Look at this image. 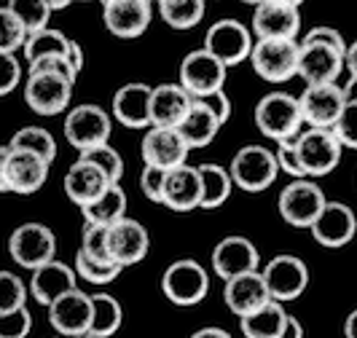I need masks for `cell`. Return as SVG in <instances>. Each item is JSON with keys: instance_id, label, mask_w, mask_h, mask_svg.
Masks as SVG:
<instances>
[{"instance_id": "obj_1", "label": "cell", "mask_w": 357, "mask_h": 338, "mask_svg": "<svg viewBox=\"0 0 357 338\" xmlns=\"http://www.w3.org/2000/svg\"><path fill=\"white\" fill-rule=\"evenodd\" d=\"M255 124L274 143H285L301 135V102L287 91H271L255 105Z\"/></svg>"}, {"instance_id": "obj_2", "label": "cell", "mask_w": 357, "mask_h": 338, "mask_svg": "<svg viewBox=\"0 0 357 338\" xmlns=\"http://www.w3.org/2000/svg\"><path fill=\"white\" fill-rule=\"evenodd\" d=\"M49 167L52 164L40 159L38 153L17 151V148L6 145L0 151V191L22 196L36 194L49 178Z\"/></svg>"}, {"instance_id": "obj_3", "label": "cell", "mask_w": 357, "mask_h": 338, "mask_svg": "<svg viewBox=\"0 0 357 338\" xmlns=\"http://www.w3.org/2000/svg\"><path fill=\"white\" fill-rule=\"evenodd\" d=\"M229 172H231L236 188H242L248 194H258V191H266L277 180L280 164H277L274 151H268L264 145H245L234 153Z\"/></svg>"}, {"instance_id": "obj_4", "label": "cell", "mask_w": 357, "mask_h": 338, "mask_svg": "<svg viewBox=\"0 0 357 338\" xmlns=\"http://www.w3.org/2000/svg\"><path fill=\"white\" fill-rule=\"evenodd\" d=\"M207 290H210V277L194 258H180L169 263L161 277V293L175 306H197L207 298Z\"/></svg>"}, {"instance_id": "obj_5", "label": "cell", "mask_w": 357, "mask_h": 338, "mask_svg": "<svg viewBox=\"0 0 357 338\" xmlns=\"http://www.w3.org/2000/svg\"><path fill=\"white\" fill-rule=\"evenodd\" d=\"M301 30V6L296 0H264L252 11L258 40H296Z\"/></svg>"}, {"instance_id": "obj_6", "label": "cell", "mask_w": 357, "mask_h": 338, "mask_svg": "<svg viewBox=\"0 0 357 338\" xmlns=\"http://www.w3.org/2000/svg\"><path fill=\"white\" fill-rule=\"evenodd\" d=\"M8 252H11L14 263H19L22 268H30V271H38L40 266L54 261L56 236L43 223H22L19 229H14L11 239H8Z\"/></svg>"}, {"instance_id": "obj_7", "label": "cell", "mask_w": 357, "mask_h": 338, "mask_svg": "<svg viewBox=\"0 0 357 338\" xmlns=\"http://www.w3.org/2000/svg\"><path fill=\"white\" fill-rule=\"evenodd\" d=\"M328 199L322 188L312 180H293L280 194V215L293 229H312L322 215Z\"/></svg>"}, {"instance_id": "obj_8", "label": "cell", "mask_w": 357, "mask_h": 338, "mask_svg": "<svg viewBox=\"0 0 357 338\" xmlns=\"http://www.w3.org/2000/svg\"><path fill=\"white\" fill-rule=\"evenodd\" d=\"M301 46L296 40H258L250 54L252 70L268 84H285L298 75Z\"/></svg>"}, {"instance_id": "obj_9", "label": "cell", "mask_w": 357, "mask_h": 338, "mask_svg": "<svg viewBox=\"0 0 357 338\" xmlns=\"http://www.w3.org/2000/svg\"><path fill=\"white\" fill-rule=\"evenodd\" d=\"M226 84V65L215 59L207 49L185 54L180 62V86L194 100H204L215 91H223Z\"/></svg>"}, {"instance_id": "obj_10", "label": "cell", "mask_w": 357, "mask_h": 338, "mask_svg": "<svg viewBox=\"0 0 357 338\" xmlns=\"http://www.w3.org/2000/svg\"><path fill=\"white\" fill-rule=\"evenodd\" d=\"M113 132V121L107 116L105 107L100 105H78L73 107L65 118V137L73 148H78L81 153L107 145V137Z\"/></svg>"}, {"instance_id": "obj_11", "label": "cell", "mask_w": 357, "mask_h": 338, "mask_svg": "<svg viewBox=\"0 0 357 338\" xmlns=\"http://www.w3.org/2000/svg\"><path fill=\"white\" fill-rule=\"evenodd\" d=\"M204 49L213 54L215 59H220L226 68H231V65H239V62L250 59L255 43H252L250 30L242 22L220 19V22H215L213 27L207 30Z\"/></svg>"}, {"instance_id": "obj_12", "label": "cell", "mask_w": 357, "mask_h": 338, "mask_svg": "<svg viewBox=\"0 0 357 338\" xmlns=\"http://www.w3.org/2000/svg\"><path fill=\"white\" fill-rule=\"evenodd\" d=\"M341 148L333 129H309L298 137V159L306 178H325L341 161Z\"/></svg>"}, {"instance_id": "obj_13", "label": "cell", "mask_w": 357, "mask_h": 338, "mask_svg": "<svg viewBox=\"0 0 357 338\" xmlns=\"http://www.w3.org/2000/svg\"><path fill=\"white\" fill-rule=\"evenodd\" d=\"M266 287L271 293V301H296L309 285V268L301 258L296 255H277L266 263V268L261 271Z\"/></svg>"}, {"instance_id": "obj_14", "label": "cell", "mask_w": 357, "mask_h": 338, "mask_svg": "<svg viewBox=\"0 0 357 338\" xmlns=\"http://www.w3.org/2000/svg\"><path fill=\"white\" fill-rule=\"evenodd\" d=\"M301 116L312 129H333L347 107V94L336 84L306 86L301 94Z\"/></svg>"}, {"instance_id": "obj_15", "label": "cell", "mask_w": 357, "mask_h": 338, "mask_svg": "<svg viewBox=\"0 0 357 338\" xmlns=\"http://www.w3.org/2000/svg\"><path fill=\"white\" fill-rule=\"evenodd\" d=\"M91 320H94V303H91V295H86L84 290H73L49 306V322L65 338L89 336Z\"/></svg>"}, {"instance_id": "obj_16", "label": "cell", "mask_w": 357, "mask_h": 338, "mask_svg": "<svg viewBox=\"0 0 357 338\" xmlns=\"http://www.w3.org/2000/svg\"><path fill=\"white\" fill-rule=\"evenodd\" d=\"M73 86L68 78L52 75V72H40L30 75L24 84V102L36 110L38 116H56L70 105Z\"/></svg>"}, {"instance_id": "obj_17", "label": "cell", "mask_w": 357, "mask_h": 338, "mask_svg": "<svg viewBox=\"0 0 357 338\" xmlns=\"http://www.w3.org/2000/svg\"><path fill=\"white\" fill-rule=\"evenodd\" d=\"M258 263H261L258 247L252 245L248 236H226L213 249L215 274L220 279H226V282L234 279V277L258 271Z\"/></svg>"}, {"instance_id": "obj_18", "label": "cell", "mask_w": 357, "mask_h": 338, "mask_svg": "<svg viewBox=\"0 0 357 338\" xmlns=\"http://www.w3.org/2000/svg\"><path fill=\"white\" fill-rule=\"evenodd\" d=\"M188 151L191 148L183 140V135L178 129H161V126L148 129V135L143 137V145H140L145 167H159V169H167V172L183 167Z\"/></svg>"}, {"instance_id": "obj_19", "label": "cell", "mask_w": 357, "mask_h": 338, "mask_svg": "<svg viewBox=\"0 0 357 338\" xmlns=\"http://www.w3.org/2000/svg\"><path fill=\"white\" fill-rule=\"evenodd\" d=\"M309 231L314 236V242L322 245V247H331V249L344 247V245H349L355 239L357 217L349 204H344V201H328L322 215L314 220V226Z\"/></svg>"}, {"instance_id": "obj_20", "label": "cell", "mask_w": 357, "mask_h": 338, "mask_svg": "<svg viewBox=\"0 0 357 338\" xmlns=\"http://www.w3.org/2000/svg\"><path fill=\"white\" fill-rule=\"evenodd\" d=\"M347 65V54L339 49L322 46V43H301V56H298V75L309 86H322V84H336Z\"/></svg>"}, {"instance_id": "obj_21", "label": "cell", "mask_w": 357, "mask_h": 338, "mask_svg": "<svg viewBox=\"0 0 357 338\" xmlns=\"http://www.w3.org/2000/svg\"><path fill=\"white\" fill-rule=\"evenodd\" d=\"M102 22L116 38H140L151 24V3L145 0H107Z\"/></svg>"}, {"instance_id": "obj_22", "label": "cell", "mask_w": 357, "mask_h": 338, "mask_svg": "<svg viewBox=\"0 0 357 338\" xmlns=\"http://www.w3.org/2000/svg\"><path fill=\"white\" fill-rule=\"evenodd\" d=\"M223 301L229 306V312L242 320V317H248L252 312L264 309V306L271 301V293H268L264 274H261V271H250V274L234 277V279L226 282Z\"/></svg>"}, {"instance_id": "obj_23", "label": "cell", "mask_w": 357, "mask_h": 338, "mask_svg": "<svg viewBox=\"0 0 357 338\" xmlns=\"http://www.w3.org/2000/svg\"><path fill=\"white\" fill-rule=\"evenodd\" d=\"M110 185H116V183H110V178H107L100 167H94V164L81 159L75 161L70 169H68V175H65V194L81 210L94 204L97 199H102Z\"/></svg>"}, {"instance_id": "obj_24", "label": "cell", "mask_w": 357, "mask_h": 338, "mask_svg": "<svg viewBox=\"0 0 357 338\" xmlns=\"http://www.w3.org/2000/svg\"><path fill=\"white\" fill-rule=\"evenodd\" d=\"M202 175L199 167H188L183 164L178 169L167 172V183H164V207H169L172 213H191L202 207Z\"/></svg>"}, {"instance_id": "obj_25", "label": "cell", "mask_w": 357, "mask_h": 338, "mask_svg": "<svg viewBox=\"0 0 357 338\" xmlns=\"http://www.w3.org/2000/svg\"><path fill=\"white\" fill-rule=\"evenodd\" d=\"M151 249V236L145 231L143 223L124 217L121 223L110 226V258L113 263H119L121 268L140 263Z\"/></svg>"}, {"instance_id": "obj_26", "label": "cell", "mask_w": 357, "mask_h": 338, "mask_svg": "<svg viewBox=\"0 0 357 338\" xmlns=\"http://www.w3.org/2000/svg\"><path fill=\"white\" fill-rule=\"evenodd\" d=\"M194 105V97L183 89L180 84H159L153 86L151 100V126L161 129H178L188 110Z\"/></svg>"}, {"instance_id": "obj_27", "label": "cell", "mask_w": 357, "mask_h": 338, "mask_svg": "<svg viewBox=\"0 0 357 338\" xmlns=\"http://www.w3.org/2000/svg\"><path fill=\"white\" fill-rule=\"evenodd\" d=\"M75 277L78 271L70 268L62 261H52L46 266H40L38 271H33V279H30V293L40 306H52L62 295H68L75 287Z\"/></svg>"}, {"instance_id": "obj_28", "label": "cell", "mask_w": 357, "mask_h": 338, "mask_svg": "<svg viewBox=\"0 0 357 338\" xmlns=\"http://www.w3.org/2000/svg\"><path fill=\"white\" fill-rule=\"evenodd\" d=\"M151 100L153 89L148 84H126L113 94V116L129 129H145L151 126Z\"/></svg>"}, {"instance_id": "obj_29", "label": "cell", "mask_w": 357, "mask_h": 338, "mask_svg": "<svg viewBox=\"0 0 357 338\" xmlns=\"http://www.w3.org/2000/svg\"><path fill=\"white\" fill-rule=\"evenodd\" d=\"M220 118L215 116L210 107L202 100H194V105L188 110V116L183 118V124L178 126V132L183 135V140L188 143V148H207L218 137L220 132Z\"/></svg>"}, {"instance_id": "obj_30", "label": "cell", "mask_w": 357, "mask_h": 338, "mask_svg": "<svg viewBox=\"0 0 357 338\" xmlns=\"http://www.w3.org/2000/svg\"><path fill=\"white\" fill-rule=\"evenodd\" d=\"M287 314L280 301H268L264 309L242 317V333L245 338H280L287 328Z\"/></svg>"}, {"instance_id": "obj_31", "label": "cell", "mask_w": 357, "mask_h": 338, "mask_svg": "<svg viewBox=\"0 0 357 338\" xmlns=\"http://www.w3.org/2000/svg\"><path fill=\"white\" fill-rule=\"evenodd\" d=\"M84 215V220L91 223V226H116V223H121L126 217V194L124 188L116 183V185H110L107 188V194L102 199H97L94 204L89 207H84L81 210Z\"/></svg>"}, {"instance_id": "obj_32", "label": "cell", "mask_w": 357, "mask_h": 338, "mask_svg": "<svg viewBox=\"0 0 357 338\" xmlns=\"http://www.w3.org/2000/svg\"><path fill=\"white\" fill-rule=\"evenodd\" d=\"M199 175H202V210H218L220 204H226V199L231 196V172L223 169L220 164H199Z\"/></svg>"}, {"instance_id": "obj_33", "label": "cell", "mask_w": 357, "mask_h": 338, "mask_svg": "<svg viewBox=\"0 0 357 338\" xmlns=\"http://www.w3.org/2000/svg\"><path fill=\"white\" fill-rule=\"evenodd\" d=\"M91 303H94V320H91L89 336L110 338L121 328V317H124L121 314V303L116 301L113 295H107V293H94Z\"/></svg>"}, {"instance_id": "obj_34", "label": "cell", "mask_w": 357, "mask_h": 338, "mask_svg": "<svg viewBox=\"0 0 357 338\" xmlns=\"http://www.w3.org/2000/svg\"><path fill=\"white\" fill-rule=\"evenodd\" d=\"M204 3L202 0H161L159 14L172 30H191L204 17Z\"/></svg>"}, {"instance_id": "obj_35", "label": "cell", "mask_w": 357, "mask_h": 338, "mask_svg": "<svg viewBox=\"0 0 357 338\" xmlns=\"http://www.w3.org/2000/svg\"><path fill=\"white\" fill-rule=\"evenodd\" d=\"M70 46L73 40L65 38L59 30H43L30 36L27 46H24V59L33 65L38 59H46V56H68L70 59Z\"/></svg>"}, {"instance_id": "obj_36", "label": "cell", "mask_w": 357, "mask_h": 338, "mask_svg": "<svg viewBox=\"0 0 357 338\" xmlns=\"http://www.w3.org/2000/svg\"><path fill=\"white\" fill-rule=\"evenodd\" d=\"M8 145L17 148V151L38 153L40 159H46L49 164L56 159V143H54L52 135L46 129H40V126H24V129H19L17 135L8 140Z\"/></svg>"}, {"instance_id": "obj_37", "label": "cell", "mask_w": 357, "mask_h": 338, "mask_svg": "<svg viewBox=\"0 0 357 338\" xmlns=\"http://www.w3.org/2000/svg\"><path fill=\"white\" fill-rule=\"evenodd\" d=\"M8 8L24 22V27H27L30 36L49 30V27H46V24H49V17H52V3H49V0H11Z\"/></svg>"}, {"instance_id": "obj_38", "label": "cell", "mask_w": 357, "mask_h": 338, "mask_svg": "<svg viewBox=\"0 0 357 338\" xmlns=\"http://www.w3.org/2000/svg\"><path fill=\"white\" fill-rule=\"evenodd\" d=\"M0 54H14L17 49H24L27 46V40H30V33H27V27H24V22L6 6V8H0Z\"/></svg>"}, {"instance_id": "obj_39", "label": "cell", "mask_w": 357, "mask_h": 338, "mask_svg": "<svg viewBox=\"0 0 357 338\" xmlns=\"http://www.w3.org/2000/svg\"><path fill=\"white\" fill-rule=\"evenodd\" d=\"M81 252L89 255L97 263H113V258H110V229L86 223L84 236H81Z\"/></svg>"}, {"instance_id": "obj_40", "label": "cell", "mask_w": 357, "mask_h": 338, "mask_svg": "<svg viewBox=\"0 0 357 338\" xmlns=\"http://www.w3.org/2000/svg\"><path fill=\"white\" fill-rule=\"evenodd\" d=\"M75 271H78L81 279H86L91 285H107L121 274V266L119 263H97V261H91L89 255H84L78 249L75 252Z\"/></svg>"}, {"instance_id": "obj_41", "label": "cell", "mask_w": 357, "mask_h": 338, "mask_svg": "<svg viewBox=\"0 0 357 338\" xmlns=\"http://www.w3.org/2000/svg\"><path fill=\"white\" fill-rule=\"evenodd\" d=\"M27 287L11 271H0V314H11L17 309H24Z\"/></svg>"}, {"instance_id": "obj_42", "label": "cell", "mask_w": 357, "mask_h": 338, "mask_svg": "<svg viewBox=\"0 0 357 338\" xmlns=\"http://www.w3.org/2000/svg\"><path fill=\"white\" fill-rule=\"evenodd\" d=\"M78 159L89 161V164H94V167H100L107 178H110V183H119L121 175H124V161H121V156H119V151H113L110 145H100V148L84 151Z\"/></svg>"}, {"instance_id": "obj_43", "label": "cell", "mask_w": 357, "mask_h": 338, "mask_svg": "<svg viewBox=\"0 0 357 338\" xmlns=\"http://www.w3.org/2000/svg\"><path fill=\"white\" fill-rule=\"evenodd\" d=\"M301 137V135H298ZM298 137H293V140H285V143H277V151H274V156H277V164H280V169L290 175V178L296 180H304L306 172L304 167H301V159H298Z\"/></svg>"}, {"instance_id": "obj_44", "label": "cell", "mask_w": 357, "mask_h": 338, "mask_svg": "<svg viewBox=\"0 0 357 338\" xmlns=\"http://www.w3.org/2000/svg\"><path fill=\"white\" fill-rule=\"evenodd\" d=\"M30 330H33V317L27 306L11 314H0V338H27Z\"/></svg>"}, {"instance_id": "obj_45", "label": "cell", "mask_w": 357, "mask_h": 338, "mask_svg": "<svg viewBox=\"0 0 357 338\" xmlns=\"http://www.w3.org/2000/svg\"><path fill=\"white\" fill-rule=\"evenodd\" d=\"M164 183H167V169L159 167H143V175H140V191L148 201L161 204L164 201Z\"/></svg>"}, {"instance_id": "obj_46", "label": "cell", "mask_w": 357, "mask_h": 338, "mask_svg": "<svg viewBox=\"0 0 357 338\" xmlns=\"http://www.w3.org/2000/svg\"><path fill=\"white\" fill-rule=\"evenodd\" d=\"M333 132L344 148L357 151V102H347L344 116L339 118V124L333 126Z\"/></svg>"}, {"instance_id": "obj_47", "label": "cell", "mask_w": 357, "mask_h": 338, "mask_svg": "<svg viewBox=\"0 0 357 338\" xmlns=\"http://www.w3.org/2000/svg\"><path fill=\"white\" fill-rule=\"evenodd\" d=\"M40 72L62 75V78H68L70 84H75V78H78V72H75V68L70 65L68 56H46V59L33 62V65H30V75H40Z\"/></svg>"}, {"instance_id": "obj_48", "label": "cell", "mask_w": 357, "mask_h": 338, "mask_svg": "<svg viewBox=\"0 0 357 338\" xmlns=\"http://www.w3.org/2000/svg\"><path fill=\"white\" fill-rule=\"evenodd\" d=\"M301 43H322V46H331V49H339L341 54H347V43H344V36L333 27H314L304 36Z\"/></svg>"}, {"instance_id": "obj_49", "label": "cell", "mask_w": 357, "mask_h": 338, "mask_svg": "<svg viewBox=\"0 0 357 338\" xmlns=\"http://www.w3.org/2000/svg\"><path fill=\"white\" fill-rule=\"evenodd\" d=\"M0 62H3V81H0V94H11L17 89L19 78H22V65L17 62L14 54H0Z\"/></svg>"}, {"instance_id": "obj_50", "label": "cell", "mask_w": 357, "mask_h": 338, "mask_svg": "<svg viewBox=\"0 0 357 338\" xmlns=\"http://www.w3.org/2000/svg\"><path fill=\"white\" fill-rule=\"evenodd\" d=\"M202 102L220 118V124H226V121L231 118V100L226 97V91H215V94H210V97H204Z\"/></svg>"}, {"instance_id": "obj_51", "label": "cell", "mask_w": 357, "mask_h": 338, "mask_svg": "<svg viewBox=\"0 0 357 338\" xmlns=\"http://www.w3.org/2000/svg\"><path fill=\"white\" fill-rule=\"evenodd\" d=\"M280 338H304V325L296 320V317H290V320H287L285 333H282Z\"/></svg>"}, {"instance_id": "obj_52", "label": "cell", "mask_w": 357, "mask_h": 338, "mask_svg": "<svg viewBox=\"0 0 357 338\" xmlns=\"http://www.w3.org/2000/svg\"><path fill=\"white\" fill-rule=\"evenodd\" d=\"M191 338H231V333H226L223 328H202Z\"/></svg>"}, {"instance_id": "obj_53", "label": "cell", "mask_w": 357, "mask_h": 338, "mask_svg": "<svg viewBox=\"0 0 357 338\" xmlns=\"http://www.w3.org/2000/svg\"><path fill=\"white\" fill-rule=\"evenodd\" d=\"M347 70L352 72V78H357V40L347 49Z\"/></svg>"}, {"instance_id": "obj_54", "label": "cell", "mask_w": 357, "mask_h": 338, "mask_svg": "<svg viewBox=\"0 0 357 338\" xmlns=\"http://www.w3.org/2000/svg\"><path fill=\"white\" fill-rule=\"evenodd\" d=\"M70 65L75 68V72H81V68H84V52H81V46L73 40L70 46Z\"/></svg>"}, {"instance_id": "obj_55", "label": "cell", "mask_w": 357, "mask_h": 338, "mask_svg": "<svg viewBox=\"0 0 357 338\" xmlns=\"http://www.w3.org/2000/svg\"><path fill=\"white\" fill-rule=\"evenodd\" d=\"M344 336L347 338H357V309L347 317V322H344Z\"/></svg>"}, {"instance_id": "obj_56", "label": "cell", "mask_w": 357, "mask_h": 338, "mask_svg": "<svg viewBox=\"0 0 357 338\" xmlns=\"http://www.w3.org/2000/svg\"><path fill=\"white\" fill-rule=\"evenodd\" d=\"M344 94H347V102H357V78H349V84L344 86Z\"/></svg>"}, {"instance_id": "obj_57", "label": "cell", "mask_w": 357, "mask_h": 338, "mask_svg": "<svg viewBox=\"0 0 357 338\" xmlns=\"http://www.w3.org/2000/svg\"><path fill=\"white\" fill-rule=\"evenodd\" d=\"M49 3H52V11H62L70 6V0H49Z\"/></svg>"}, {"instance_id": "obj_58", "label": "cell", "mask_w": 357, "mask_h": 338, "mask_svg": "<svg viewBox=\"0 0 357 338\" xmlns=\"http://www.w3.org/2000/svg\"><path fill=\"white\" fill-rule=\"evenodd\" d=\"M81 338H97V336H81Z\"/></svg>"}, {"instance_id": "obj_59", "label": "cell", "mask_w": 357, "mask_h": 338, "mask_svg": "<svg viewBox=\"0 0 357 338\" xmlns=\"http://www.w3.org/2000/svg\"><path fill=\"white\" fill-rule=\"evenodd\" d=\"M59 338H65V336H59Z\"/></svg>"}]
</instances>
